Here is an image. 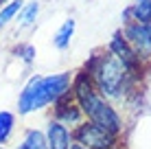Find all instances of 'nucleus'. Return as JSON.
<instances>
[{
	"label": "nucleus",
	"instance_id": "obj_11",
	"mask_svg": "<svg viewBox=\"0 0 151 149\" xmlns=\"http://www.w3.org/2000/svg\"><path fill=\"white\" fill-rule=\"evenodd\" d=\"M18 149H48V145H46V136L42 134L40 130H29Z\"/></svg>",
	"mask_w": 151,
	"mask_h": 149
},
{
	"label": "nucleus",
	"instance_id": "obj_7",
	"mask_svg": "<svg viewBox=\"0 0 151 149\" xmlns=\"http://www.w3.org/2000/svg\"><path fill=\"white\" fill-rule=\"evenodd\" d=\"M55 121H59L61 125L66 127H77L83 123V112L79 103L75 101V96H72V92H68L66 96H61L59 101L55 103Z\"/></svg>",
	"mask_w": 151,
	"mask_h": 149
},
{
	"label": "nucleus",
	"instance_id": "obj_1",
	"mask_svg": "<svg viewBox=\"0 0 151 149\" xmlns=\"http://www.w3.org/2000/svg\"><path fill=\"white\" fill-rule=\"evenodd\" d=\"M88 77L92 79L96 92L103 96V99H123L132 92L134 83L140 79L134 73H129L127 66L123 64L116 55H112L110 50L105 53H94L90 59L86 61Z\"/></svg>",
	"mask_w": 151,
	"mask_h": 149
},
{
	"label": "nucleus",
	"instance_id": "obj_6",
	"mask_svg": "<svg viewBox=\"0 0 151 149\" xmlns=\"http://www.w3.org/2000/svg\"><path fill=\"white\" fill-rule=\"evenodd\" d=\"M107 50H110L112 55H116V57L121 59L125 66H127L129 73H134L136 77H140V73H142V64H145V61H140V57H138L136 53H134V48L127 44V40L123 37L121 31H116V33H114V37L110 40V46H107Z\"/></svg>",
	"mask_w": 151,
	"mask_h": 149
},
{
	"label": "nucleus",
	"instance_id": "obj_16",
	"mask_svg": "<svg viewBox=\"0 0 151 149\" xmlns=\"http://www.w3.org/2000/svg\"><path fill=\"white\" fill-rule=\"evenodd\" d=\"M70 149H88V147H83V145H79V143H75V145H72Z\"/></svg>",
	"mask_w": 151,
	"mask_h": 149
},
{
	"label": "nucleus",
	"instance_id": "obj_4",
	"mask_svg": "<svg viewBox=\"0 0 151 149\" xmlns=\"http://www.w3.org/2000/svg\"><path fill=\"white\" fill-rule=\"evenodd\" d=\"M72 136H75V143L88 149H116L118 145V136L110 134L107 130H103L90 121H83L81 125H77Z\"/></svg>",
	"mask_w": 151,
	"mask_h": 149
},
{
	"label": "nucleus",
	"instance_id": "obj_18",
	"mask_svg": "<svg viewBox=\"0 0 151 149\" xmlns=\"http://www.w3.org/2000/svg\"><path fill=\"white\" fill-rule=\"evenodd\" d=\"M0 149H4V147H2V145H0Z\"/></svg>",
	"mask_w": 151,
	"mask_h": 149
},
{
	"label": "nucleus",
	"instance_id": "obj_17",
	"mask_svg": "<svg viewBox=\"0 0 151 149\" xmlns=\"http://www.w3.org/2000/svg\"><path fill=\"white\" fill-rule=\"evenodd\" d=\"M147 27H149V33H151V24H147Z\"/></svg>",
	"mask_w": 151,
	"mask_h": 149
},
{
	"label": "nucleus",
	"instance_id": "obj_10",
	"mask_svg": "<svg viewBox=\"0 0 151 149\" xmlns=\"http://www.w3.org/2000/svg\"><path fill=\"white\" fill-rule=\"evenodd\" d=\"M72 33H75V20L68 18V20H66V22L59 27V31L55 33V37H53L55 46H57L59 50L68 48V46H70V40H72Z\"/></svg>",
	"mask_w": 151,
	"mask_h": 149
},
{
	"label": "nucleus",
	"instance_id": "obj_2",
	"mask_svg": "<svg viewBox=\"0 0 151 149\" xmlns=\"http://www.w3.org/2000/svg\"><path fill=\"white\" fill-rule=\"evenodd\" d=\"M70 92H72V96H75V101L79 103L86 121H90V123H94V125L103 127V130H107L114 136H118L123 132V116L116 112V107H114L110 101L103 99L96 92L94 83H92V79L88 77L86 70H81V73H77L72 77Z\"/></svg>",
	"mask_w": 151,
	"mask_h": 149
},
{
	"label": "nucleus",
	"instance_id": "obj_13",
	"mask_svg": "<svg viewBox=\"0 0 151 149\" xmlns=\"http://www.w3.org/2000/svg\"><path fill=\"white\" fill-rule=\"evenodd\" d=\"M13 123H15V116L11 112H0V145H4L9 140V136L13 132Z\"/></svg>",
	"mask_w": 151,
	"mask_h": 149
},
{
	"label": "nucleus",
	"instance_id": "obj_15",
	"mask_svg": "<svg viewBox=\"0 0 151 149\" xmlns=\"http://www.w3.org/2000/svg\"><path fill=\"white\" fill-rule=\"evenodd\" d=\"M13 53L18 55V57H22L27 64H31V61H33V57H35V48H33L31 44H20L18 48L13 50Z\"/></svg>",
	"mask_w": 151,
	"mask_h": 149
},
{
	"label": "nucleus",
	"instance_id": "obj_12",
	"mask_svg": "<svg viewBox=\"0 0 151 149\" xmlns=\"http://www.w3.org/2000/svg\"><path fill=\"white\" fill-rule=\"evenodd\" d=\"M22 9H24V2H22V0H9L4 7H0V27L9 24L15 15L22 11Z\"/></svg>",
	"mask_w": 151,
	"mask_h": 149
},
{
	"label": "nucleus",
	"instance_id": "obj_5",
	"mask_svg": "<svg viewBox=\"0 0 151 149\" xmlns=\"http://www.w3.org/2000/svg\"><path fill=\"white\" fill-rule=\"evenodd\" d=\"M121 33H123V37L127 40V44L134 48V53L140 57V61L151 59V33H149L147 24L127 22Z\"/></svg>",
	"mask_w": 151,
	"mask_h": 149
},
{
	"label": "nucleus",
	"instance_id": "obj_14",
	"mask_svg": "<svg viewBox=\"0 0 151 149\" xmlns=\"http://www.w3.org/2000/svg\"><path fill=\"white\" fill-rule=\"evenodd\" d=\"M37 11H40V4L37 2L27 4L24 11H22V18H20V24H22V27H31V24L35 22V18H37Z\"/></svg>",
	"mask_w": 151,
	"mask_h": 149
},
{
	"label": "nucleus",
	"instance_id": "obj_3",
	"mask_svg": "<svg viewBox=\"0 0 151 149\" xmlns=\"http://www.w3.org/2000/svg\"><path fill=\"white\" fill-rule=\"evenodd\" d=\"M72 77L70 73H57V75H33L27 81L24 90L20 92L18 99V112L20 114H29V112L42 110V107L57 103L61 96H66L70 92Z\"/></svg>",
	"mask_w": 151,
	"mask_h": 149
},
{
	"label": "nucleus",
	"instance_id": "obj_9",
	"mask_svg": "<svg viewBox=\"0 0 151 149\" xmlns=\"http://www.w3.org/2000/svg\"><path fill=\"white\" fill-rule=\"evenodd\" d=\"M125 24L138 22V24H151V0H136L132 7L125 9Z\"/></svg>",
	"mask_w": 151,
	"mask_h": 149
},
{
	"label": "nucleus",
	"instance_id": "obj_8",
	"mask_svg": "<svg viewBox=\"0 0 151 149\" xmlns=\"http://www.w3.org/2000/svg\"><path fill=\"white\" fill-rule=\"evenodd\" d=\"M46 145L48 149H70L75 145V136H72V130L66 125H61L59 121L50 119L48 125H46Z\"/></svg>",
	"mask_w": 151,
	"mask_h": 149
}]
</instances>
